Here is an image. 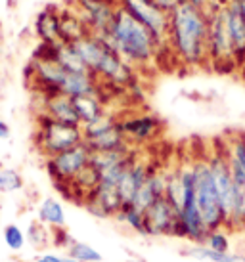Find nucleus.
<instances>
[{
	"label": "nucleus",
	"instance_id": "obj_1",
	"mask_svg": "<svg viewBox=\"0 0 245 262\" xmlns=\"http://www.w3.org/2000/svg\"><path fill=\"white\" fill-rule=\"evenodd\" d=\"M207 38H209V14L184 4L169 15V35L167 44L173 54L174 63L186 69L209 67L207 58Z\"/></svg>",
	"mask_w": 245,
	"mask_h": 262
},
{
	"label": "nucleus",
	"instance_id": "obj_2",
	"mask_svg": "<svg viewBox=\"0 0 245 262\" xmlns=\"http://www.w3.org/2000/svg\"><path fill=\"white\" fill-rule=\"evenodd\" d=\"M101 38L108 40L140 73L155 66L163 54H171L169 44L163 46L142 23L136 21L122 8H117L111 27L106 35H101Z\"/></svg>",
	"mask_w": 245,
	"mask_h": 262
},
{
	"label": "nucleus",
	"instance_id": "obj_3",
	"mask_svg": "<svg viewBox=\"0 0 245 262\" xmlns=\"http://www.w3.org/2000/svg\"><path fill=\"white\" fill-rule=\"evenodd\" d=\"M209 69L216 73L230 75L239 71L234 50H232L228 21H226V0H213L209 12V38H207Z\"/></svg>",
	"mask_w": 245,
	"mask_h": 262
},
{
	"label": "nucleus",
	"instance_id": "obj_4",
	"mask_svg": "<svg viewBox=\"0 0 245 262\" xmlns=\"http://www.w3.org/2000/svg\"><path fill=\"white\" fill-rule=\"evenodd\" d=\"M194 172H195V203L203 219V224L207 230L226 228V216H224L220 197L216 191L215 178L211 172L207 155L194 157Z\"/></svg>",
	"mask_w": 245,
	"mask_h": 262
},
{
	"label": "nucleus",
	"instance_id": "obj_5",
	"mask_svg": "<svg viewBox=\"0 0 245 262\" xmlns=\"http://www.w3.org/2000/svg\"><path fill=\"white\" fill-rule=\"evenodd\" d=\"M85 142L83 126L79 124L58 123L46 115H36V130H35V147L36 151L48 159L52 155L67 151L71 147Z\"/></svg>",
	"mask_w": 245,
	"mask_h": 262
},
{
	"label": "nucleus",
	"instance_id": "obj_6",
	"mask_svg": "<svg viewBox=\"0 0 245 262\" xmlns=\"http://www.w3.org/2000/svg\"><path fill=\"white\" fill-rule=\"evenodd\" d=\"M90 159H92V151L83 142V144L71 147L67 151H62L58 155H52L48 159H44V167H46V172L52 178V182L62 191L65 186L71 184V180L83 168L87 167Z\"/></svg>",
	"mask_w": 245,
	"mask_h": 262
},
{
	"label": "nucleus",
	"instance_id": "obj_7",
	"mask_svg": "<svg viewBox=\"0 0 245 262\" xmlns=\"http://www.w3.org/2000/svg\"><path fill=\"white\" fill-rule=\"evenodd\" d=\"M117 4L127 14L132 15L136 21L142 23L163 46H167L169 15L171 14L163 12L153 0H117Z\"/></svg>",
	"mask_w": 245,
	"mask_h": 262
},
{
	"label": "nucleus",
	"instance_id": "obj_8",
	"mask_svg": "<svg viewBox=\"0 0 245 262\" xmlns=\"http://www.w3.org/2000/svg\"><path fill=\"white\" fill-rule=\"evenodd\" d=\"M125 138L132 147H140L159 138L163 132V121L153 113H127L119 115Z\"/></svg>",
	"mask_w": 245,
	"mask_h": 262
},
{
	"label": "nucleus",
	"instance_id": "obj_9",
	"mask_svg": "<svg viewBox=\"0 0 245 262\" xmlns=\"http://www.w3.org/2000/svg\"><path fill=\"white\" fill-rule=\"evenodd\" d=\"M71 4L85 19L88 31L98 37L109 31L119 8L117 0H71Z\"/></svg>",
	"mask_w": 245,
	"mask_h": 262
},
{
	"label": "nucleus",
	"instance_id": "obj_10",
	"mask_svg": "<svg viewBox=\"0 0 245 262\" xmlns=\"http://www.w3.org/2000/svg\"><path fill=\"white\" fill-rule=\"evenodd\" d=\"M146 224H148V237H178L180 233L178 211L165 197L157 199L146 211Z\"/></svg>",
	"mask_w": 245,
	"mask_h": 262
},
{
	"label": "nucleus",
	"instance_id": "obj_11",
	"mask_svg": "<svg viewBox=\"0 0 245 262\" xmlns=\"http://www.w3.org/2000/svg\"><path fill=\"white\" fill-rule=\"evenodd\" d=\"M122 205H125V201L119 193V186L100 182V186L85 199L83 207L87 209V212L92 214L94 219L108 220L115 219L119 211L122 209Z\"/></svg>",
	"mask_w": 245,
	"mask_h": 262
},
{
	"label": "nucleus",
	"instance_id": "obj_12",
	"mask_svg": "<svg viewBox=\"0 0 245 262\" xmlns=\"http://www.w3.org/2000/svg\"><path fill=\"white\" fill-rule=\"evenodd\" d=\"M165 186H167V167H159V165H152L150 174L146 178V182L142 184V188L138 189L136 197L132 205L140 209V211H148L157 199L165 197Z\"/></svg>",
	"mask_w": 245,
	"mask_h": 262
},
{
	"label": "nucleus",
	"instance_id": "obj_13",
	"mask_svg": "<svg viewBox=\"0 0 245 262\" xmlns=\"http://www.w3.org/2000/svg\"><path fill=\"white\" fill-rule=\"evenodd\" d=\"M59 10L62 6L50 4L44 6L36 14L33 21V33L38 38V42L44 44H58L62 42V31H59Z\"/></svg>",
	"mask_w": 245,
	"mask_h": 262
},
{
	"label": "nucleus",
	"instance_id": "obj_14",
	"mask_svg": "<svg viewBox=\"0 0 245 262\" xmlns=\"http://www.w3.org/2000/svg\"><path fill=\"white\" fill-rule=\"evenodd\" d=\"M40 98V115H46L65 124H79V117L73 105V98L65 94H54V96H38Z\"/></svg>",
	"mask_w": 245,
	"mask_h": 262
},
{
	"label": "nucleus",
	"instance_id": "obj_15",
	"mask_svg": "<svg viewBox=\"0 0 245 262\" xmlns=\"http://www.w3.org/2000/svg\"><path fill=\"white\" fill-rule=\"evenodd\" d=\"M100 180H101L100 170L94 167L92 163H88L87 167L83 168L79 174L73 178L71 184L62 189V193H64L67 199L75 201L77 205H83L85 203V199L100 186Z\"/></svg>",
	"mask_w": 245,
	"mask_h": 262
},
{
	"label": "nucleus",
	"instance_id": "obj_16",
	"mask_svg": "<svg viewBox=\"0 0 245 262\" xmlns=\"http://www.w3.org/2000/svg\"><path fill=\"white\" fill-rule=\"evenodd\" d=\"M226 21H228L232 50L238 66L241 67V63L245 61V19L241 15L238 0H226Z\"/></svg>",
	"mask_w": 245,
	"mask_h": 262
},
{
	"label": "nucleus",
	"instance_id": "obj_17",
	"mask_svg": "<svg viewBox=\"0 0 245 262\" xmlns=\"http://www.w3.org/2000/svg\"><path fill=\"white\" fill-rule=\"evenodd\" d=\"M150 168H152V163L146 161L142 155H138L134 163L127 168V172L122 174L121 182H119V193H121L125 203L134 201L138 189L142 188V184L146 182V178L150 174Z\"/></svg>",
	"mask_w": 245,
	"mask_h": 262
},
{
	"label": "nucleus",
	"instance_id": "obj_18",
	"mask_svg": "<svg viewBox=\"0 0 245 262\" xmlns=\"http://www.w3.org/2000/svg\"><path fill=\"white\" fill-rule=\"evenodd\" d=\"M85 144L90 147L92 153H101V151H117V149H127L132 147L127 142L125 134L121 128V119L115 121L113 124H109L108 128L100 130L98 134H94L90 138H85Z\"/></svg>",
	"mask_w": 245,
	"mask_h": 262
},
{
	"label": "nucleus",
	"instance_id": "obj_19",
	"mask_svg": "<svg viewBox=\"0 0 245 262\" xmlns=\"http://www.w3.org/2000/svg\"><path fill=\"white\" fill-rule=\"evenodd\" d=\"M59 31H62V40L71 44H75L90 33L85 19L80 17V14L75 10L71 2L64 4L59 10Z\"/></svg>",
	"mask_w": 245,
	"mask_h": 262
},
{
	"label": "nucleus",
	"instance_id": "obj_20",
	"mask_svg": "<svg viewBox=\"0 0 245 262\" xmlns=\"http://www.w3.org/2000/svg\"><path fill=\"white\" fill-rule=\"evenodd\" d=\"M73 105H75V111H77L80 126L96 121L98 117H101L109 110L108 105H106V102H104L98 94L77 96V98H73Z\"/></svg>",
	"mask_w": 245,
	"mask_h": 262
},
{
	"label": "nucleus",
	"instance_id": "obj_21",
	"mask_svg": "<svg viewBox=\"0 0 245 262\" xmlns=\"http://www.w3.org/2000/svg\"><path fill=\"white\" fill-rule=\"evenodd\" d=\"M36 220L43 222L44 226H48L52 232L54 230H62L67 224L64 205L59 203V199H56V197H44L40 205H38Z\"/></svg>",
	"mask_w": 245,
	"mask_h": 262
},
{
	"label": "nucleus",
	"instance_id": "obj_22",
	"mask_svg": "<svg viewBox=\"0 0 245 262\" xmlns=\"http://www.w3.org/2000/svg\"><path fill=\"white\" fill-rule=\"evenodd\" d=\"M52 54H54V59L58 61L59 66L71 71V73H80V71H88L85 61L80 58L79 50L75 48V44L71 42H58L52 44Z\"/></svg>",
	"mask_w": 245,
	"mask_h": 262
},
{
	"label": "nucleus",
	"instance_id": "obj_23",
	"mask_svg": "<svg viewBox=\"0 0 245 262\" xmlns=\"http://www.w3.org/2000/svg\"><path fill=\"white\" fill-rule=\"evenodd\" d=\"M115 220L119 224H125L127 228H130L138 235H146L148 237V224H146V212L136 209L132 203H125L122 209L119 211V214L115 216Z\"/></svg>",
	"mask_w": 245,
	"mask_h": 262
},
{
	"label": "nucleus",
	"instance_id": "obj_24",
	"mask_svg": "<svg viewBox=\"0 0 245 262\" xmlns=\"http://www.w3.org/2000/svg\"><path fill=\"white\" fill-rule=\"evenodd\" d=\"M186 256H192V258H199V260H209V262H241L243 256L238 255V253H220V251H215V249H209L205 243H199V245H192L190 249L184 251Z\"/></svg>",
	"mask_w": 245,
	"mask_h": 262
},
{
	"label": "nucleus",
	"instance_id": "obj_25",
	"mask_svg": "<svg viewBox=\"0 0 245 262\" xmlns=\"http://www.w3.org/2000/svg\"><path fill=\"white\" fill-rule=\"evenodd\" d=\"M25 233H27V243L33 249H36V251H43V249H46L54 241L52 230L48 226H44L43 222H38V220L31 222L29 228L25 230Z\"/></svg>",
	"mask_w": 245,
	"mask_h": 262
},
{
	"label": "nucleus",
	"instance_id": "obj_26",
	"mask_svg": "<svg viewBox=\"0 0 245 262\" xmlns=\"http://www.w3.org/2000/svg\"><path fill=\"white\" fill-rule=\"evenodd\" d=\"M67 251V255L73 256V258H79L83 262H101L104 260V256L98 249L87 243V241H79V239H73L71 245L65 249Z\"/></svg>",
	"mask_w": 245,
	"mask_h": 262
},
{
	"label": "nucleus",
	"instance_id": "obj_27",
	"mask_svg": "<svg viewBox=\"0 0 245 262\" xmlns=\"http://www.w3.org/2000/svg\"><path fill=\"white\" fill-rule=\"evenodd\" d=\"M23 186H25V182H23V176L17 168H0V193H17L23 189Z\"/></svg>",
	"mask_w": 245,
	"mask_h": 262
},
{
	"label": "nucleus",
	"instance_id": "obj_28",
	"mask_svg": "<svg viewBox=\"0 0 245 262\" xmlns=\"http://www.w3.org/2000/svg\"><path fill=\"white\" fill-rule=\"evenodd\" d=\"M2 239H4V245H6L10 251H22L27 243V233L23 232L17 224H6L4 230H2Z\"/></svg>",
	"mask_w": 245,
	"mask_h": 262
},
{
	"label": "nucleus",
	"instance_id": "obj_29",
	"mask_svg": "<svg viewBox=\"0 0 245 262\" xmlns=\"http://www.w3.org/2000/svg\"><path fill=\"white\" fill-rule=\"evenodd\" d=\"M205 245H207L209 249L220 251V253H230L232 251L230 232H228L226 228H216V230H211V232L207 233Z\"/></svg>",
	"mask_w": 245,
	"mask_h": 262
},
{
	"label": "nucleus",
	"instance_id": "obj_30",
	"mask_svg": "<svg viewBox=\"0 0 245 262\" xmlns=\"http://www.w3.org/2000/svg\"><path fill=\"white\" fill-rule=\"evenodd\" d=\"M153 2H155L163 12H167V14L174 12V10L182 4V0H153Z\"/></svg>",
	"mask_w": 245,
	"mask_h": 262
},
{
	"label": "nucleus",
	"instance_id": "obj_31",
	"mask_svg": "<svg viewBox=\"0 0 245 262\" xmlns=\"http://www.w3.org/2000/svg\"><path fill=\"white\" fill-rule=\"evenodd\" d=\"M184 4H190V6L197 8V10H203V12H211V4H213V0H182Z\"/></svg>",
	"mask_w": 245,
	"mask_h": 262
},
{
	"label": "nucleus",
	"instance_id": "obj_32",
	"mask_svg": "<svg viewBox=\"0 0 245 262\" xmlns=\"http://www.w3.org/2000/svg\"><path fill=\"white\" fill-rule=\"evenodd\" d=\"M35 262H64V256L56 255V253H43L36 256Z\"/></svg>",
	"mask_w": 245,
	"mask_h": 262
},
{
	"label": "nucleus",
	"instance_id": "obj_33",
	"mask_svg": "<svg viewBox=\"0 0 245 262\" xmlns=\"http://www.w3.org/2000/svg\"><path fill=\"white\" fill-rule=\"evenodd\" d=\"M12 136V128H10V124L4 121V117L0 115V140H8Z\"/></svg>",
	"mask_w": 245,
	"mask_h": 262
},
{
	"label": "nucleus",
	"instance_id": "obj_34",
	"mask_svg": "<svg viewBox=\"0 0 245 262\" xmlns=\"http://www.w3.org/2000/svg\"><path fill=\"white\" fill-rule=\"evenodd\" d=\"M64 262H83V260H79V258H73V256H69V255H65Z\"/></svg>",
	"mask_w": 245,
	"mask_h": 262
},
{
	"label": "nucleus",
	"instance_id": "obj_35",
	"mask_svg": "<svg viewBox=\"0 0 245 262\" xmlns=\"http://www.w3.org/2000/svg\"><path fill=\"white\" fill-rule=\"evenodd\" d=\"M125 262H148V260H144V258H136V256H134V258H127Z\"/></svg>",
	"mask_w": 245,
	"mask_h": 262
}]
</instances>
